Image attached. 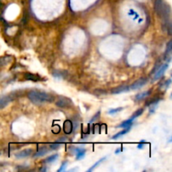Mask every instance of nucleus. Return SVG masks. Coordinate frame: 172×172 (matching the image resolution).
<instances>
[{"instance_id":"nucleus-1","label":"nucleus","mask_w":172,"mask_h":172,"mask_svg":"<svg viewBox=\"0 0 172 172\" xmlns=\"http://www.w3.org/2000/svg\"><path fill=\"white\" fill-rule=\"evenodd\" d=\"M27 96L33 103L37 105L43 104L45 102H51L54 101V96L51 94L47 93L44 91H30L28 92Z\"/></svg>"},{"instance_id":"nucleus-2","label":"nucleus","mask_w":172,"mask_h":172,"mask_svg":"<svg viewBox=\"0 0 172 172\" xmlns=\"http://www.w3.org/2000/svg\"><path fill=\"white\" fill-rule=\"evenodd\" d=\"M154 10L156 12L157 15L164 19V23L167 26V20L169 19V7L163 2V0H154Z\"/></svg>"},{"instance_id":"nucleus-3","label":"nucleus","mask_w":172,"mask_h":172,"mask_svg":"<svg viewBox=\"0 0 172 172\" xmlns=\"http://www.w3.org/2000/svg\"><path fill=\"white\" fill-rule=\"evenodd\" d=\"M17 96H18L16 95L15 92H13V93L8 94V95H5V96H1V97H0V109L6 107L9 102H12L13 99L17 98Z\"/></svg>"},{"instance_id":"nucleus-4","label":"nucleus","mask_w":172,"mask_h":172,"mask_svg":"<svg viewBox=\"0 0 172 172\" xmlns=\"http://www.w3.org/2000/svg\"><path fill=\"white\" fill-rule=\"evenodd\" d=\"M55 105L61 108H68V107H72L73 102L69 98V97H65V96H61L55 102Z\"/></svg>"},{"instance_id":"nucleus-5","label":"nucleus","mask_w":172,"mask_h":172,"mask_svg":"<svg viewBox=\"0 0 172 172\" xmlns=\"http://www.w3.org/2000/svg\"><path fill=\"white\" fill-rule=\"evenodd\" d=\"M148 82V78L146 77H142V78L138 79L136 81H134L133 84H131L129 86L130 90H137V89L141 88L142 86H143L146 83Z\"/></svg>"},{"instance_id":"nucleus-6","label":"nucleus","mask_w":172,"mask_h":172,"mask_svg":"<svg viewBox=\"0 0 172 172\" xmlns=\"http://www.w3.org/2000/svg\"><path fill=\"white\" fill-rule=\"evenodd\" d=\"M168 67H169V65H168L167 63H165L164 65H162L161 66H159V69L155 71L154 80H158L159 78H160V77L164 75V71L167 70V68Z\"/></svg>"},{"instance_id":"nucleus-7","label":"nucleus","mask_w":172,"mask_h":172,"mask_svg":"<svg viewBox=\"0 0 172 172\" xmlns=\"http://www.w3.org/2000/svg\"><path fill=\"white\" fill-rule=\"evenodd\" d=\"M34 151V149H23L22 151H19L18 153H16L15 154V157L16 158H18V159H22V158H25V157L29 156L30 154L33 153Z\"/></svg>"},{"instance_id":"nucleus-8","label":"nucleus","mask_w":172,"mask_h":172,"mask_svg":"<svg viewBox=\"0 0 172 172\" xmlns=\"http://www.w3.org/2000/svg\"><path fill=\"white\" fill-rule=\"evenodd\" d=\"M63 129L64 132L66 134H70L73 131V123L70 120H65L64 122V125H63Z\"/></svg>"},{"instance_id":"nucleus-9","label":"nucleus","mask_w":172,"mask_h":172,"mask_svg":"<svg viewBox=\"0 0 172 172\" xmlns=\"http://www.w3.org/2000/svg\"><path fill=\"white\" fill-rule=\"evenodd\" d=\"M130 91L129 86H117V87H116V88L112 89L111 93L119 94V93H122V92H126V91Z\"/></svg>"},{"instance_id":"nucleus-10","label":"nucleus","mask_w":172,"mask_h":172,"mask_svg":"<svg viewBox=\"0 0 172 172\" xmlns=\"http://www.w3.org/2000/svg\"><path fill=\"white\" fill-rule=\"evenodd\" d=\"M150 93H151V90H149V91L140 92V93H138L136 95L135 100L136 101H140V100H142V99H144V98H146V97H148V96L150 95Z\"/></svg>"},{"instance_id":"nucleus-11","label":"nucleus","mask_w":172,"mask_h":172,"mask_svg":"<svg viewBox=\"0 0 172 172\" xmlns=\"http://www.w3.org/2000/svg\"><path fill=\"white\" fill-rule=\"evenodd\" d=\"M47 153H48V149H47V147H41V148H39V150L34 154V157L43 156L44 154H46Z\"/></svg>"},{"instance_id":"nucleus-12","label":"nucleus","mask_w":172,"mask_h":172,"mask_svg":"<svg viewBox=\"0 0 172 172\" xmlns=\"http://www.w3.org/2000/svg\"><path fill=\"white\" fill-rule=\"evenodd\" d=\"M132 124H133V120L132 119H128L126 120V121H124V122H122L120 125H118L117 127L118 128H130L131 126H132Z\"/></svg>"},{"instance_id":"nucleus-13","label":"nucleus","mask_w":172,"mask_h":172,"mask_svg":"<svg viewBox=\"0 0 172 172\" xmlns=\"http://www.w3.org/2000/svg\"><path fill=\"white\" fill-rule=\"evenodd\" d=\"M76 152V159H81L85 156L86 154V149H75Z\"/></svg>"},{"instance_id":"nucleus-14","label":"nucleus","mask_w":172,"mask_h":172,"mask_svg":"<svg viewBox=\"0 0 172 172\" xmlns=\"http://www.w3.org/2000/svg\"><path fill=\"white\" fill-rule=\"evenodd\" d=\"M129 130H130V128H124L123 130H122V131H121V132H118V133H116L115 135L112 136V138H113V139H117V138H119V137H121V136H122V135H124V134H126V133H128V132Z\"/></svg>"},{"instance_id":"nucleus-15","label":"nucleus","mask_w":172,"mask_h":172,"mask_svg":"<svg viewBox=\"0 0 172 172\" xmlns=\"http://www.w3.org/2000/svg\"><path fill=\"white\" fill-rule=\"evenodd\" d=\"M58 157H59V155H58V154H53V155H51V156L48 157L47 159H44V160H43V162H44V163H52V162H54L56 160V159H57Z\"/></svg>"},{"instance_id":"nucleus-16","label":"nucleus","mask_w":172,"mask_h":172,"mask_svg":"<svg viewBox=\"0 0 172 172\" xmlns=\"http://www.w3.org/2000/svg\"><path fill=\"white\" fill-rule=\"evenodd\" d=\"M143 108H140V109L137 110V111L133 113V116L130 117V119H132L133 121V120L135 119L136 117H138V116H140V115L143 113Z\"/></svg>"},{"instance_id":"nucleus-17","label":"nucleus","mask_w":172,"mask_h":172,"mask_svg":"<svg viewBox=\"0 0 172 172\" xmlns=\"http://www.w3.org/2000/svg\"><path fill=\"white\" fill-rule=\"evenodd\" d=\"M105 159H106V157H103V158H102V159H100L99 160H98V161H96V163H95V164H94L93 165H92V166H91V168H90V169H88V171L90 172V171H91V170H93V169H95V168H96V167L97 166L98 164H100V163H101V162L103 161V160H104Z\"/></svg>"},{"instance_id":"nucleus-18","label":"nucleus","mask_w":172,"mask_h":172,"mask_svg":"<svg viewBox=\"0 0 172 172\" xmlns=\"http://www.w3.org/2000/svg\"><path fill=\"white\" fill-rule=\"evenodd\" d=\"M171 50H172V41H171V40H169V41L168 42V44H167L166 53L168 54V55H170V53H171Z\"/></svg>"},{"instance_id":"nucleus-19","label":"nucleus","mask_w":172,"mask_h":172,"mask_svg":"<svg viewBox=\"0 0 172 172\" xmlns=\"http://www.w3.org/2000/svg\"><path fill=\"white\" fill-rule=\"evenodd\" d=\"M122 110V107H117V108H114V109H110L108 111V114H115V113H117L119 111Z\"/></svg>"},{"instance_id":"nucleus-20","label":"nucleus","mask_w":172,"mask_h":172,"mask_svg":"<svg viewBox=\"0 0 172 172\" xmlns=\"http://www.w3.org/2000/svg\"><path fill=\"white\" fill-rule=\"evenodd\" d=\"M60 147V143H58V142H56V143H52V144H50V148L51 149H59Z\"/></svg>"},{"instance_id":"nucleus-21","label":"nucleus","mask_w":172,"mask_h":172,"mask_svg":"<svg viewBox=\"0 0 172 172\" xmlns=\"http://www.w3.org/2000/svg\"><path fill=\"white\" fill-rule=\"evenodd\" d=\"M8 62V60H7V58L5 57H2L0 58V67L1 66H3V65H5Z\"/></svg>"},{"instance_id":"nucleus-22","label":"nucleus","mask_w":172,"mask_h":172,"mask_svg":"<svg viewBox=\"0 0 172 172\" xmlns=\"http://www.w3.org/2000/svg\"><path fill=\"white\" fill-rule=\"evenodd\" d=\"M99 116H100V111H98V112H96V114L94 115L93 117H92V118H91V119L90 120V122H90V123H91V122H93L94 121H96V120L97 119V118H96V117H99Z\"/></svg>"},{"instance_id":"nucleus-23","label":"nucleus","mask_w":172,"mask_h":172,"mask_svg":"<svg viewBox=\"0 0 172 172\" xmlns=\"http://www.w3.org/2000/svg\"><path fill=\"white\" fill-rule=\"evenodd\" d=\"M66 165H67V161H65L62 164H61V167H60V169H58V171H62V170L65 169V168H66Z\"/></svg>"},{"instance_id":"nucleus-24","label":"nucleus","mask_w":172,"mask_h":172,"mask_svg":"<svg viewBox=\"0 0 172 172\" xmlns=\"http://www.w3.org/2000/svg\"><path fill=\"white\" fill-rule=\"evenodd\" d=\"M66 141H68L67 138H65V137H61V138H59L56 142H58V143H64V142H66Z\"/></svg>"},{"instance_id":"nucleus-25","label":"nucleus","mask_w":172,"mask_h":172,"mask_svg":"<svg viewBox=\"0 0 172 172\" xmlns=\"http://www.w3.org/2000/svg\"><path fill=\"white\" fill-rule=\"evenodd\" d=\"M146 142L144 140H141L140 143L138 144V149H142L143 147V145H145Z\"/></svg>"}]
</instances>
